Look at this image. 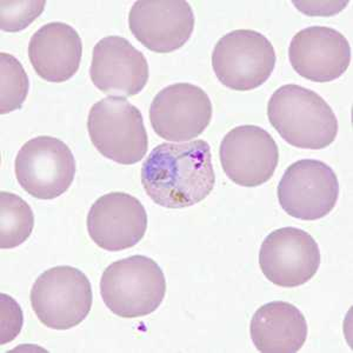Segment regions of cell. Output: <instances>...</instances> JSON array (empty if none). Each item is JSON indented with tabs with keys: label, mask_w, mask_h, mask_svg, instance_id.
<instances>
[{
	"label": "cell",
	"mask_w": 353,
	"mask_h": 353,
	"mask_svg": "<svg viewBox=\"0 0 353 353\" xmlns=\"http://www.w3.org/2000/svg\"><path fill=\"white\" fill-rule=\"evenodd\" d=\"M289 59L293 70L303 78L314 83H329L349 68L351 46L337 30L311 26L293 36Z\"/></svg>",
	"instance_id": "15"
},
{
	"label": "cell",
	"mask_w": 353,
	"mask_h": 353,
	"mask_svg": "<svg viewBox=\"0 0 353 353\" xmlns=\"http://www.w3.org/2000/svg\"><path fill=\"white\" fill-rule=\"evenodd\" d=\"M83 41L76 30L61 21L41 26L28 44V58L37 74L48 83H64L79 70Z\"/></svg>",
	"instance_id": "16"
},
{
	"label": "cell",
	"mask_w": 353,
	"mask_h": 353,
	"mask_svg": "<svg viewBox=\"0 0 353 353\" xmlns=\"http://www.w3.org/2000/svg\"><path fill=\"white\" fill-rule=\"evenodd\" d=\"M34 228V214L23 198L0 193V248L14 249L28 241Z\"/></svg>",
	"instance_id": "18"
},
{
	"label": "cell",
	"mask_w": 353,
	"mask_h": 353,
	"mask_svg": "<svg viewBox=\"0 0 353 353\" xmlns=\"http://www.w3.org/2000/svg\"><path fill=\"white\" fill-rule=\"evenodd\" d=\"M259 265L274 285L298 288L311 281L321 266V251L312 236L297 228H281L261 244Z\"/></svg>",
	"instance_id": "10"
},
{
	"label": "cell",
	"mask_w": 353,
	"mask_h": 353,
	"mask_svg": "<svg viewBox=\"0 0 353 353\" xmlns=\"http://www.w3.org/2000/svg\"><path fill=\"white\" fill-rule=\"evenodd\" d=\"M88 131L98 152L118 164H136L149 150L143 114L125 98L108 97L93 105Z\"/></svg>",
	"instance_id": "4"
},
{
	"label": "cell",
	"mask_w": 353,
	"mask_h": 353,
	"mask_svg": "<svg viewBox=\"0 0 353 353\" xmlns=\"http://www.w3.org/2000/svg\"><path fill=\"white\" fill-rule=\"evenodd\" d=\"M251 338L259 352L296 353L305 344L307 323L292 304L271 301L254 313Z\"/></svg>",
	"instance_id": "17"
},
{
	"label": "cell",
	"mask_w": 353,
	"mask_h": 353,
	"mask_svg": "<svg viewBox=\"0 0 353 353\" xmlns=\"http://www.w3.org/2000/svg\"><path fill=\"white\" fill-rule=\"evenodd\" d=\"M46 1H1L0 25L6 32H18L28 28L44 11Z\"/></svg>",
	"instance_id": "20"
},
{
	"label": "cell",
	"mask_w": 353,
	"mask_h": 353,
	"mask_svg": "<svg viewBox=\"0 0 353 353\" xmlns=\"http://www.w3.org/2000/svg\"><path fill=\"white\" fill-rule=\"evenodd\" d=\"M268 117L281 138L298 149H325L337 138V117L330 105L299 85H284L273 92Z\"/></svg>",
	"instance_id": "2"
},
{
	"label": "cell",
	"mask_w": 353,
	"mask_h": 353,
	"mask_svg": "<svg viewBox=\"0 0 353 353\" xmlns=\"http://www.w3.org/2000/svg\"><path fill=\"white\" fill-rule=\"evenodd\" d=\"M149 76L144 54L123 37H105L93 48L91 81L110 97L136 96L144 90Z\"/></svg>",
	"instance_id": "14"
},
{
	"label": "cell",
	"mask_w": 353,
	"mask_h": 353,
	"mask_svg": "<svg viewBox=\"0 0 353 353\" xmlns=\"http://www.w3.org/2000/svg\"><path fill=\"white\" fill-rule=\"evenodd\" d=\"M14 171L24 191L37 199L48 201L70 189L76 176V161L64 141L39 136L21 146Z\"/></svg>",
	"instance_id": "7"
},
{
	"label": "cell",
	"mask_w": 353,
	"mask_h": 353,
	"mask_svg": "<svg viewBox=\"0 0 353 353\" xmlns=\"http://www.w3.org/2000/svg\"><path fill=\"white\" fill-rule=\"evenodd\" d=\"M1 304V345L12 341L21 332L23 313L21 306L5 293L0 294Z\"/></svg>",
	"instance_id": "21"
},
{
	"label": "cell",
	"mask_w": 353,
	"mask_h": 353,
	"mask_svg": "<svg viewBox=\"0 0 353 353\" xmlns=\"http://www.w3.org/2000/svg\"><path fill=\"white\" fill-rule=\"evenodd\" d=\"M194 23L192 8L185 0H138L129 14L134 38L157 53L183 48L192 36Z\"/></svg>",
	"instance_id": "12"
},
{
	"label": "cell",
	"mask_w": 353,
	"mask_h": 353,
	"mask_svg": "<svg viewBox=\"0 0 353 353\" xmlns=\"http://www.w3.org/2000/svg\"><path fill=\"white\" fill-rule=\"evenodd\" d=\"M0 113L8 114L23 106L30 90V81L21 61L8 53H0Z\"/></svg>",
	"instance_id": "19"
},
{
	"label": "cell",
	"mask_w": 353,
	"mask_h": 353,
	"mask_svg": "<svg viewBox=\"0 0 353 353\" xmlns=\"http://www.w3.org/2000/svg\"><path fill=\"white\" fill-rule=\"evenodd\" d=\"M141 184L148 196L166 209L201 203L216 184L210 145L205 141L158 145L143 163Z\"/></svg>",
	"instance_id": "1"
},
{
	"label": "cell",
	"mask_w": 353,
	"mask_h": 353,
	"mask_svg": "<svg viewBox=\"0 0 353 353\" xmlns=\"http://www.w3.org/2000/svg\"><path fill=\"white\" fill-rule=\"evenodd\" d=\"M30 301L37 318L48 329L79 325L92 309V288L84 273L72 266H56L41 273Z\"/></svg>",
	"instance_id": "5"
},
{
	"label": "cell",
	"mask_w": 353,
	"mask_h": 353,
	"mask_svg": "<svg viewBox=\"0 0 353 353\" xmlns=\"http://www.w3.org/2000/svg\"><path fill=\"white\" fill-rule=\"evenodd\" d=\"M212 103L203 88L176 83L158 92L150 108L154 132L169 141H188L204 132L212 119Z\"/></svg>",
	"instance_id": "9"
},
{
	"label": "cell",
	"mask_w": 353,
	"mask_h": 353,
	"mask_svg": "<svg viewBox=\"0 0 353 353\" xmlns=\"http://www.w3.org/2000/svg\"><path fill=\"white\" fill-rule=\"evenodd\" d=\"M276 66L271 41L253 30H234L221 37L212 53L218 81L234 91H251L269 79Z\"/></svg>",
	"instance_id": "6"
},
{
	"label": "cell",
	"mask_w": 353,
	"mask_h": 353,
	"mask_svg": "<svg viewBox=\"0 0 353 353\" xmlns=\"http://www.w3.org/2000/svg\"><path fill=\"white\" fill-rule=\"evenodd\" d=\"M278 201L291 217L318 221L337 205V174L324 161L303 159L290 165L278 185Z\"/></svg>",
	"instance_id": "8"
},
{
	"label": "cell",
	"mask_w": 353,
	"mask_h": 353,
	"mask_svg": "<svg viewBox=\"0 0 353 353\" xmlns=\"http://www.w3.org/2000/svg\"><path fill=\"white\" fill-rule=\"evenodd\" d=\"M219 158L230 181L244 188H256L272 178L279 151L268 131L256 125H243L224 137Z\"/></svg>",
	"instance_id": "11"
},
{
	"label": "cell",
	"mask_w": 353,
	"mask_h": 353,
	"mask_svg": "<svg viewBox=\"0 0 353 353\" xmlns=\"http://www.w3.org/2000/svg\"><path fill=\"white\" fill-rule=\"evenodd\" d=\"M166 281L161 266L146 256L114 261L105 270L101 294L105 305L121 318L154 312L164 301Z\"/></svg>",
	"instance_id": "3"
},
{
	"label": "cell",
	"mask_w": 353,
	"mask_h": 353,
	"mask_svg": "<svg viewBox=\"0 0 353 353\" xmlns=\"http://www.w3.org/2000/svg\"><path fill=\"white\" fill-rule=\"evenodd\" d=\"M88 232L99 248L117 252L131 249L148 229L144 205L129 193L111 192L98 198L88 211Z\"/></svg>",
	"instance_id": "13"
}]
</instances>
